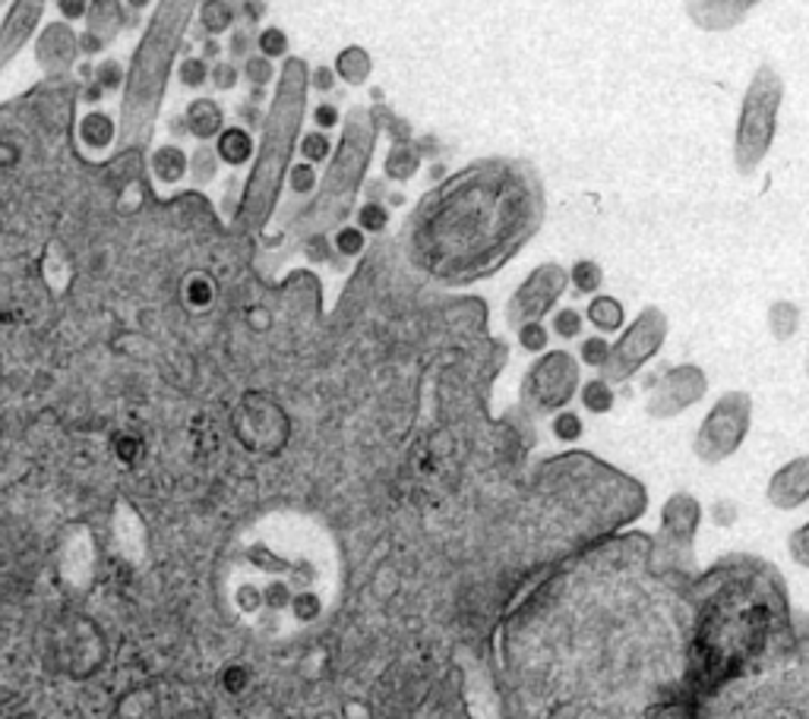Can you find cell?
I'll return each mask as SVG.
<instances>
[{
    "label": "cell",
    "mask_w": 809,
    "mask_h": 719,
    "mask_svg": "<svg viewBox=\"0 0 809 719\" xmlns=\"http://www.w3.org/2000/svg\"><path fill=\"white\" fill-rule=\"evenodd\" d=\"M196 23L209 39H222L238 25V7L231 0H199Z\"/></svg>",
    "instance_id": "obj_24"
},
{
    "label": "cell",
    "mask_w": 809,
    "mask_h": 719,
    "mask_svg": "<svg viewBox=\"0 0 809 719\" xmlns=\"http://www.w3.org/2000/svg\"><path fill=\"white\" fill-rule=\"evenodd\" d=\"M781 105H785V79L772 64H762L740 101L737 130H734V164L740 174H756L759 164L768 159L778 137Z\"/></svg>",
    "instance_id": "obj_6"
},
{
    "label": "cell",
    "mask_w": 809,
    "mask_h": 719,
    "mask_svg": "<svg viewBox=\"0 0 809 719\" xmlns=\"http://www.w3.org/2000/svg\"><path fill=\"white\" fill-rule=\"evenodd\" d=\"M105 51V45L98 42L96 35H89V32H79V57L83 61H93V57H98Z\"/></svg>",
    "instance_id": "obj_52"
},
{
    "label": "cell",
    "mask_w": 809,
    "mask_h": 719,
    "mask_svg": "<svg viewBox=\"0 0 809 719\" xmlns=\"http://www.w3.org/2000/svg\"><path fill=\"white\" fill-rule=\"evenodd\" d=\"M772 587L731 584L718 590L695 628V678L718 685L721 678L756 663L778 628V593L768 600Z\"/></svg>",
    "instance_id": "obj_3"
},
{
    "label": "cell",
    "mask_w": 809,
    "mask_h": 719,
    "mask_svg": "<svg viewBox=\"0 0 809 719\" xmlns=\"http://www.w3.org/2000/svg\"><path fill=\"white\" fill-rule=\"evenodd\" d=\"M54 7H57V17L64 23H83L86 10H89V0H54Z\"/></svg>",
    "instance_id": "obj_48"
},
{
    "label": "cell",
    "mask_w": 809,
    "mask_h": 719,
    "mask_svg": "<svg viewBox=\"0 0 809 719\" xmlns=\"http://www.w3.org/2000/svg\"><path fill=\"white\" fill-rule=\"evenodd\" d=\"M308 95L310 64L304 57H285L279 67V79H276V95L262 117L260 145H257V155H254L250 174L240 189L238 211H235V225L244 233H260L279 206L288 167L298 152L301 127L308 117Z\"/></svg>",
    "instance_id": "obj_2"
},
{
    "label": "cell",
    "mask_w": 809,
    "mask_h": 719,
    "mask_svg": "<svg viewBox=\"0 0 809 719\" xmlns=\"http://www.w3.org/2000/svg\"><path fill=\"white\" fill-rule=\"evenodd\" d=\"M787 556L797 568H809V521H803L797 531L787 536Z\"/></svg>",
    "instance_id": "obj_46"
},
{
    "label": "cell",
    "mask_w": 809,
    "mask_h": 719,
    "mask_svg": "<svg viewBox=\"0 0 809 719\" xmlns=\"http://www.w3.org/2000/svg\"><path fill=\"white\" fill-rule=\"evenodd\" d=\"M553 335L557 338H563V341H575V338H582V328H585V316L579 313V309H572V306H563V309H557L553 313Z\"/></svg>",
    "instance_id": "obj_39"
},
{
    "label": "cell",
    "mask_w": 809,
    "mask_h": 719,
    "mask_svg": "<svg viewBox=\"0 0 809 719\" xmlns=\"http://www.w3.org/2000/svg\"><path fill=\"white\" fill-rule=\"evenodd\" d=\"M266 17V3L262 0H244L238 7V23H244L247 29H257Z\"/></svg>",
    "instance_id": "obj_49"
},
{
    "label": "cell",
    "mask_w": 809,
    "mask_h": 719,
    "mask_svg": "<svg viewBox=\"0 0 809 719\" xmlns=\"http://www.w3.org/2000/svg\"><path fill=\"white\" fill-rule=\"evenodd\" d=\"M807 375H809V363H807Z\"/></svg>",
    "instance_id": "obj_58"
},
{
    "label": "cell",
    "mask_w": 809,
    "mask_h": 719,
    "mask_svg": "<svg viewBox=\"0 0 809 719\" xmlns=\"http://www.w3.org/2000/svg\"><path fill=\"white\" fill-rule=\"evenodd\" d=\"M240 79H244L240 67L235 61H228V57L215 61L213 67H209V86H213L215 92H235Z\"/></svg>",
    "instance_id": "obj_40"
},
{
    "label": "cell",
    "mask_w": 809,
    "mask_h": 719,
    "mask_svg": "<svg viewBox=\"0 0 809 719\" xmlns=\"http://www.w3.org/2000/svg\"><path fill=\"white\" fill-rule=\"evenodd\" d=\"M184 301L191 309H206L215 301V284L206 275H191L184 284Z\"/></svg>",
    "instance_id": "obj_44"
},
{
    "label": "cell",
    "mask_w": 809,
    "mask_h": 719,
    "mask_svg": "<svg viewBox=\"0 0 809 719\" xmlns=\"http://www.w3.org/2000/svg\"><path fill=\"white\" fill-rule=\"evenodd\" d=\"M93 83H98L105 89V95L123 92V86H127V67H123V61H118V57H101L96 64Z\"/></svg>",
    "instance_id": "obj_36"
},
{
    "label": "cell",
    "mask_w": 809,
    "mask_h": 719,
    "mask_svg": "<svg viewBox=\"0 0 809 719\" xmlns=\"http://www.w3.org/2000/svg\"><path fill=\"white\" fill-rule=\"evenodd\" d=\"M762 0H687V13L705 32H727L746 20L749 10H756Z\"/></svg>",
    "instance_id": "obj_17"
},
{
    "label": "cell",
    "mask_w": 809,
    "mask_h": 719,
    "mask_svg": "<svg viewBox=\"0 0 809 719\" xmlns=\"http://www.w3.org/2000/svg\"><path fill=\"white\" fill-rule=\"evenodd\" d=\"M35 61L48 76H64L79 61V32L64 20H51L35 32Z\"/></svg>",
    "instance_id": "obj_14"
},
{
    "label": "cell",
    "mask_w": 809,
    "mask_h": 719,
    "mask_svg": "<svg viewBox=\"0 0 809 719\" xmlns=\"http://www.w3.org/2000/svg\"><path fill=\"white\" fill-rule=\"evenodd\" d=\"M333 250L342 259H357L367 250V233L360 231L357 225H338L333 231Z\"/></svg>",
    "instance_id": "obj_35"
},
{
    "label": "cell",
    "mask_w": 809,
    "mask_h": 719,
    "mask_svg": "<svg viewBox=\"0 0 809 719\" xmlns=\"http://www.w3.org/2000/svg\"><path fill=\"white\" fill-rule=\"evenodd\" d=\"M702 524V505L690 492H673L661 509V540L670 549H690Z\"/></svg>",
    "instance_id": "obj_15"
},
{
    "label": "cell",
    "mask_w": 809,
    "mask_h": 719,
    "mask_svg": "<svg viewBox=\"0 0 809 719\" xmlns=\"http://www.w3.org/2000/svg\"><path fill=\"white\" fill-rule=\"evenodd\" d=\"M667 331H670V323H667L665 309L645 306L611 345V357H607V367L601 370V379H607L611 385L629 382L648 360L658 357V350L665 348Z\"/></svg>",
    "instance_id": "obj_9"
},
{
    "label": "cell",
    "mask_w": 809,
    "mask_h": 719,
    "mask_svg": "<svg viewBox=\"0 0 809 719\" xmlns=\"http://www.w3.org/2000/svg\"><path fill=\"white\" fill-rule=\"evenodd\" d=\"M753 426V397L746 392H724L695 429L692 451L702 465H721L734 458Z\"/></svg>",
    "instance_id": "obj_8"
},
{
    "label": "cell",
    "mask_w": 809,
    "mask_h": 719,
    "mask_svg": "<svg viewBox=\"0 0 809 719\" xmlns=\"http://www.w3.org/2000/svg\"><path fill=\"white\" fill-rule=\"evenodd\" d=\"M298 152H301V159L313 167H320V164H326L333 159L335 145L330 140V133H323V130H310V133H301V140H298Z\"/></svg>",
    "instance_id": "obj_32"
},
{
    "label": "cell",
    "mask_w": 809,
    "mask_h": 719,
    "mask_svg": "<svg viewBox=\"0 0 809 719\" xmlns=\"http://www.w3.org/2000/svg\"><path fill=\"white\" fill-rule=\"evenodd\" d=\"M544 225V181L513 155H487L453 171L408 211V265L443 287L500 272Z\"/></svg>",
    "instance_id": "obj_1"
},
{
    "label": "cell",
    "mask_w": 809,
    "mask_h": 719,
    "mask_svg": "<svg viewBox=\"0 0 809 719\" xmlns=\"http://www.w3.org/2000/svg\"><path fill=\"white\" fill-rule=\"evenodd\" d=\"M240 76L250 83V89H269V86H276V79H279V67H276V61H269V57H262V54H250L244 64H240Z\"/></svg>",
    "instance_id": "obj_31"
},
{
    "label": "cell",
    "mask_w": 809,
    "mask_h": 719,
    "mask_svg": "<svg viewBox=\"0 0 809 719\" xmlns=\"http://www.w3.org/2000/svg\"><path fill=\"white\" fill-rule=\"evenodd\" d=\"M335 70L333 67H313L310 70V89L313 92H320V95H330L335 89Z\"/></svg>",
    "instance_id": "obj_51"
},
{
    "label": "cell",
    "mask_w": 809,
    "mask_h": 719,
    "mask_svg": "<svg viewBox=\"0 0 809 719\" xmlns=\"http://www.w3.org/2000/svg\"><path fill=\"white\" fill-rule=\"evenodd\" d=\"M168 133H171V137H177V140H184V137H191V133H187V123H184V115L174 117V120H171V127H168Z\"/></svg>",
    "instance_id": "obj_55"
},
{
    "label": "cell",
    "mask_w": 809,
    "mask_h": 719,
    "mask_svg": "<svg viewBox=\"0 0 809 719\" xmlns=\"http://www.w3.org/2000/svg\"><path fill=\"white\" fill-rule=\"evenodd\" d=\"M7 3H10V0H0V7H7Z\"/></svg>",
    "instance_id": "obj_57"
},
{
    "label": "cell",
    "mask_w": 809,
    "mask_h": 719,
    "mask_svg": "<svg viewBox=\"0 0 809 719\" xmlns=\"http://www.w3.org/2000/svg\"><path fill=\"white\" fill-rule=\"evenodd\" d=\"M579 397H582V407L589 411V414H611L614 411V404H617V392H614V385L607 382V379H592V382H585L582 389H579Z\"/></svg>",
    "instance_id": "obj_28"
},
{
    "label": "cell",
    "mask_w": 809,
    "mask_h": 719,
    "mask_svg": "<svg viewBox=\"0 0 809 719\" xmlns=\"http://www.w3.org/2000/svg\"><path fill=\"white\" fill-rule=\"evenodd\" d=\"M76 142L86 155L105 159L118 145V117H111L101 108H93L76 120Z\"/></svg>",
    "instance_id": "obj_18"
},
{
    "label": "cell",
    "mask_w": 809,
    "mask_h": 719,
    "mask_svg": "<svg viewBox=\"0 0 809 719\" xmlns=\"http://www.w3.org/2000/svg\"><path fill=\"white\" fill-rule=\"evenodd\" d=\"M285 186L291 189V196H298V199H310V196L316 193V186H320V174H316V167L308 162L291 164V167H288Z\"/></svg>",
    "instance_id": "obj_34"
},
{
    "label": "cell",
    "mask_w": 809,
    "mask_h": 719,
    "mask_svg": "<svg viewBox=\"0 0 809 719\" xmlns=\"http://www.w3.org/2000/svg\"><path fill=\"white\" fill-rule=\"evenodd\" d=\"M123 7H127V13L140 17L143 10H149V7H152V0H123Z\"/></svg>",
    "instance_id": "obj_56"
},
{
    "label": "cell",
    "mask_w": 809,
    "mask_h": 719,
    "mask_svg": "<svg viewBox=\"0 0 809 719\" xmlns=\"http://www.w3.org/2000/svg\"><path fill=\"white\" fill-rule=\"evenodd\" d=\"M333 70H335V76L345 83V86L357 89V86H367V83H370V73H374V57L367 54V47L348 45L338 51Z\"/></svg>",
    "instance_id": "obj_23"
},
{
    "label": "cell",
    "mask_w": 809,
    "mask_h": 719,
    "mask_svg": "<svg viewBox=\"0 0 809 719\" xmlns=\"http://www.w3.org/2000/svg\"><path fill=\"white\" fill-rule=\"evenodd\" d=\"M115 451H118V458L123 465H133L140 455H143V442L137 439V436H118L115 442Z\"/></svg>",
    "instance_id": "obj_50"
},
{
    "label": "cell",
    "mask_w": 809,
    "mask_h": 719,
    "mask_svg": "<svg viewBox=\"0 0 809 719\" xmlns=\"http://www.w3.org/2000/svg\"><path fill=\"white\" fill-rule=\"evenodd\" d=\"M187 164H191V155L181 149V142H162L149 155V174L159 184V189H174L187 181Z\"/></svg>",
    "instance_id": "obj_19"
},
{
    "label": "cell",
    "mask_w": 809,
    "mask_h": 719,
    "mask_svg": "<svg viewBox=\"0 0 809 719\" xmlns=\"http://www.w3.org/2000/svg\"><path fill=\"white\" fill-rule=\"evenodd\" d=\"M184 123H187V133L196 142H215V137L228 127L222 105L215 98H209V95L191 98V105L184 111Z\"/></svg>",
    "instance_id": "obj_21"
},
{
    "label": "cell",
    "mask_w": 809,
    "mask_h": 719,
    "mask_svg": "<svg viewBox=\"0 0 809 719\" xmlns=\"http://www.w3.org/2000/svg\"><path fill=\"white\" fill-rule=\"evenodd\" d=\"M765 499L778 511L803 509L809 502V455H797L778 467L765 487Z\"/></svg>",
    "instance_id": "obj_16"
},
{
    "label": "cell",
    "mask_w": 809,
    "mask_h": 719,
    "mask_svg": "<svg viewBox=\"0 0 809 719\" xmlns=\"http://www.w3.org/2000/svg\"><path fill=\"white\" fill-rule=\"evenodd\" d=\"M607 357H611V341H607L604 335L585 338L582 348H579V363H585V367H592V370L597 372L607 367Z\"/></svg>",
    "instance_id": "obj_43"
},
{
    "label": "cell",
    "mask_w": 809,
    "mask_h": 719,
    "mask_svg": "<svg viewBox=\"0 0 809 719\" xmlns=\"http://www.w3.org/2000/svg\"><path fill=\"white\" fill-rule=\"evenodd\" d=\"M288 47H291V42H288L285 29H279V25H266V29L257 32V54H262V57H269V61H285V57H291Z\"/></svg>",
    "instance_id": "obj_33"
},
{
    "label": "cell",
    "mask_w": 809,
    "mask_h": 719,
    "mask_svg": "<svg viewBox=\"0 0 809 719\" xmlns=\"http://www.w3.org/2000/svg\"><path fill=\"white\" fill-rule=\"evenodd\" d=\"M570 284L575 287V294H585V297H595L604 284V269L595 259H579L572 262L570 269Z\"/></svg>",
    "instance_id": "obj_29"
},
{
    "label": "cell",
    "mask_w": 809,
    "mask_h": 719,
    "mask_svg": "<svg viewBox=\"0 0 809 719\" xmlns=\"http://www.w3.org/2000/svg\"><path fill=\"white\" fill-rule=\"evenodd\" d=\"M254 51H257V35H254V29H247V25H235V29L228 32V45H225L228 61L244 64V61H247Z\"/></svg>",
    "instance_id": "obj_38"
},
{
    "label": "cell",
    "mask_w": 809,
    "mask_h": 719,
    "mask_svg": "<svg viewBox=\"0 0 809 719\" xmlns=\"http://www.w3.org/2000/svg\"><path fill=\"white\" fill-rule=\"evenodd\" d=\"M380 140V115L377 105H355L348 115L342 117V140L335 145L333 159L326 174L320 177L316 193L310 196V206L291 225V237L304 240L310 237H326L335 231L338 225H345V218L355 209L357 193L364 186L367 167L374 159V149Z\"/></svg>",
    "instance_id": "obj_5"
},
{
    "label": "cell",
    "mask_w": 809,
    "mask_h": 719,
    "mask_svg": "<svg viewBox=\"0 0 809 719\" xmlns=\"http://www.w3.org/2000/svg\"><path fill=\"white\" fill-rule=\"evenodd\" d=\"M709 392V375L695 363H680L665 370L648 389L645 414L655 420H673L687 414Z\"/></svg>",
    "instance_id": "obj_11"
},
{
    "label": "cell",
    "mask_w": 809,
    "mask_h": 719,
    "mask_svg": "<svg viewBox=\"0 0 809 719\" xmlns=\"http://www.w3.org/2000/svg\"><path fill=\"white\" fill-rule=\"evenodd\" d=\"M310 120H313V130L330 133L335 127H342V111H338L335 101H316L313 111H310Z\"/></svg>",
    "instance_id": "obj_47"
},
{
    "label": "cell",
    "mask_w": 809,
    "mask_h": 719,
    "mask_svg": "<svg viewBox=\"0 0 809 719\" xmlns=\"http://www.w3.org/2000/svg\"><path fill=\"white\" fill-rule=\"evenodd\" d=\"M519 335V348L528 350V353H544L550 341V328L544 325V319H535V323H525L516 328Z\"/></svg>",
    "instance_id": "obj_41"
},
{
    "label": "cell",
    "mask_w": 809,
    "mask_h": 719,
    "mask_svg": "<svg viewBox=\"0 0 809 719\" xmlns=\"http://www.w3.org/2000/svg\"><path fill=\"white\" fill-rule=\"evenodd\" d=\"M585 319L595 325L601 335H614V331H623L626 328V309L617 297L611 294H595L589 301V309H585Z\"/></svg>",
    "instance_id": "obj_25"
},
{
    "label": "cell",
    "mask_w": 809,
    "mask_h": 719,
    "mask_svg": "<svg viewBox=\"0 0 809 719\" xmlns=\"http://www.w3.org/2000/svg\"><path fill=\"white\" fill-rule=\"evenodd\" d=\"M45 3L48 0H10V7H7V13L0 20V73L13 64V57L42 29Z\"/></svg>",
    "instance_id": "obj_13"
},
{
    "label": "cell",
    "mask_w": 809,
    "mask_h": 719,
    "mask_svg": "<svg viewBox=\"0 0 809 719\" xmlns=\"http://www.w3.org/2000/svg\"><path fill=\"white\" fill-rule=\"evenodd\" d=\"M199 0H159L152 20L145 23L143 39L133 51L127 67V86L120 98L118 145H140L149 137L155 117L162 111L168 92V79L174 73L177 51L196 17Z\"/></svg>",
    "instance_id": "obj_4"
},
{
    "label": "cell",
    "mask_w": 809,
    "mask_h": 719,
    "mask_svg": "<svg viewBox=\"0 0 809 719\" xmlns=\"http://www.w3.org/2000/svg\"><path fill=\"white\" fill-rule=\"evenodd\" d=\"M250 682H254V675L250 669L244 666V663H228L222 675H218V685H222V691L231 697L244 695L247 688H250Z\"/></svg>",
    "instance_id": "obj_45"
},
{
    "label": "cell",
    "mask_w": 809,
    "mask_h": 719,
    "mask_svg": "<svg viewBox=\"0 0 809 719\" xmlns=\"http://www.w3.org/2000/svg\"><path fill=\"white\" fill-rule=\"evenodd\" d=\"M768 331L775 341H790L800 331V306L790 301H775L768 306Z\"/></svg>",
    "instance_id": "obj_27"
},
{
    "label": "cell",
    "mask_w": 809,
    "mask_h": 719,
    "mask_svg": "<svg viewBox=\"0 0 809 719\" xmlns=\"http://www.w3.org/2000/svg\"><path fill=\"white\" fill-rule=\"evenodd\" d=\"M355 225L364 233H382L389 228V209L380 199H367L360 209L355 211Z\"/></svg>",
    "instance_id": "obj_37"
},
{
    "label": "cell",
    "mask_w": 809,
    "mask_h": 719,
    "mask_svg": "<svg viewBox=\"0 0 809 719\" xmlns=\"http://www.w3.org/2000/svg\"><path fill=\"white\" fill-rule=\"evenodd\" d=\"M582 389V363L570 350H544L531 360L519 385L522 411L531 417H553L567 411Z\"/></svg>",
    "instance_id": "obj_7"
},
{
    "label": "cell",
    "mask_w": 809,
    "mask_h": 719,
    "mask_svg": "<svg viewBox=\"0 0 809 719\" xmlns=\"http://www.w3.org/2000/svg\"><path fill=\"white\" fill-rule=\"evenodd\" d=\"M550 433H553L557 442H579L582 433H585V426H582V417L575 411H557L550 417Z\"/></svg>",
    "instance_id": "obj_42"
},
{
    "label": "cell",
    "mask_w": 809,
    "mask_h": 719,
    "mask_svg": "<svg viewBox=\"0 0 809 719\" xmlns=\"http://www.w3.org/2000/svg\"><path fill=\"white\" fill-rule=\"evenodd\" d=\"M567 287H570V269H563L560 262H544V265L531 269L528 279L513 291V297L506 303L509 328L544 319L548 313L557 309V303L567 294Z\"/></svg>",
    "instance_id": "obj_10"
},
{
    "label": "cell",
    "mask_w": 809,
    "mask_h": 719,
    "mask_svg": "<svg viewBox=\"0 0 809 719\" xmlns=\"http://www.w3.org/2000/svg\"><path fill=\"white\" fill-rule=\"evenodd\" d=\"M218 167H222V162L215 155L213 142H196V149L191 152V164H187V181L199 189H206L218 177Z\"/></svg>",
    "instance_id": "obj_26"
},
{
    "label": "cell",
    "mask_w": 809,
    "mask_h": 719,
    "mask_svg": "<svg viewBox=\"0 0 809 719\" xmlns=\"http://www.w3.org/2000/svg\"><path fill=\"white\" fill-rule=\"evenodd\" d=\"M83 23H86L83 32L96 35L98 42L108 47L127 29V7L123 0H89Z\"/></svg>",
    "instance_id": "obj_20"
},
{
    "label": "cell",
    "mask_w": 809,
    "mask_h": 719,
    "mask_svg": "<svg viewBox=\"0 0 809 719\" xmlns=\"http://www.w3.org/2000/svg\"><path fill=\"white\" fill-rule=\"evenodd\" d=\"M238 439L260 455H272L288 442V417L285 411L262 395H247L235 417Z\"/></svg>",
    "instance_id": "obj_12"
},
{
    "label": "cell",
    "mask_w": 809,
    "mask_h": 719,
    "mask_svg": "<svg viewBox=\"0 0 809 719\" xmlns=\"http://www.w3.org/2000/svg\"><path fill=\"white\" fill-rule=\"evenodd\" d=\"M209 67L199 54H191V57H181L177 61V86L187 89V92H203V86H209Z\"/></svg>",
    "instance_id": "obj_30"
},
{
    "label": "cell",
    "mask_w": 809,
    "mask_h": 719,
    "mask_svg": "<svg viewBox=\"0 0 809 719\" xmlns=\"http://www.w3.org/2000/svg\"><path fill=\"white\" fill-rule=\"evenodd\" d=\"M83 101H86L89 108H98V105L105 101V89H101L98 83H86V89H83Z\"/></svg>",
    "instance_id": "obj_54"
},
{
    "label": "cell",
    "mask_w": 809,
    "mask_h": 719,
    "mask_svg": "<svg viewBox=\"0 0 809 719\" xmlns=\"http://www.w3.org/2000/svg\"><path fill=\"white\" fill-rule=\"evenodd\" d=\"M215 155L225 167H247L257 155V145H254V137L247 127H238V123H228L213 142Z\"/></svg>",
    "instance_id": "obj_22"
},
{
    "label": "cell",
    "mask_w": 809,
    "mask_h": 719,
    "mask_svg": "<svg viewBox=\"0 0 809 719\" xmlns=\"http://www.w3.org/2000/svg\"><path fill=\"white\" fill-rule=\"evenodd\" d=\"M199 57H203L206 64L222 61V57H225V45H222V39H209V35H206V42L199 45Z\"/></svg>",
    "instance_id": "obj_53"
}]
</instances>
